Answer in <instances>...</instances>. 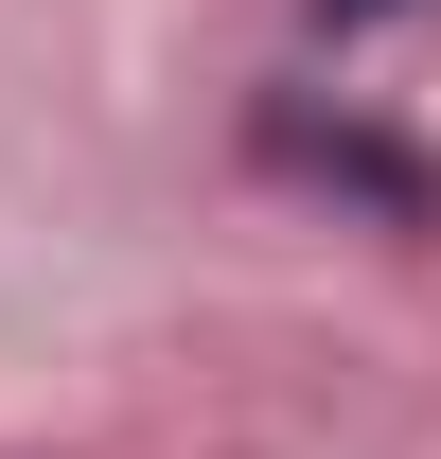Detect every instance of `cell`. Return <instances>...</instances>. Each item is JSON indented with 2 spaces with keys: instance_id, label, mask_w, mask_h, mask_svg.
<instances>
[{
  "instance_id": "obj_1",
  "label": "cell",
  "mask_w": 441,
  "mask_h": 459,
  "mask_svg": "<svg viewBox=\"0 0 441 459\" xmlns=\"http://www.w3.org/2000/svg\"><path fill=\"white\" fill-rule=\"evenodd\" d=\"M265 160L318 177V195H353V212H388V230H441V177L406 160L388 124H353V107H265Z\"/></svg>"
},
{
  "instance_id": "obj_2",
  "label": "cell",
  "mask_w": 441,
  "mask_h": 459,
  "mask_svg": "<svg viewBox=\"0 0 441 459\" xmlns=\"http://www.w3.org/2000/svg\"><path fill=\"white\" fill-rule=\"evenodd\" d=\"M371 18H424V0H318V36H371Z\"/></svg>"
}]
</instances>
